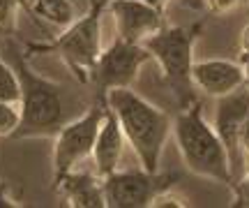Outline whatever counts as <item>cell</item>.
<instances>
[{"label":"cell","mask_w":249,"mask_h":208,"mask_svg":"<svg viewBox=\"0 0 249 208\" xmlns=\"http://www.w3.org/2000/svg\"><path fill=\"white\" fill-rule=\"evenodd\" d=\"M7 51L9 63L17 67L18 79H21V102H18L21 123L12 139H53L55 132L70 118L81 113V111H71L79 104L70 97V91L62 83L37 72L30 65L26 49L9 42Z\"/></svg>","instance_id":"1"},{"label":"cell","mask_w":249,"mask_h":208,"mask_svg":"<svg viewBox=\"0 0 249 208\" xmlns=\"http://www.w3.org/2000/svg\"><path fill=\"white\" fill-rule=\"evenodd\" d=\"M107 104L123 127L127 146L148 171H160L161 153L173 130V118L148 102L134 88H113L107 93Z\"/></svg>","instance_id":"2"},{"label":"cell","mask_w":249,"mask_h":208,"mask_svg":"<svg viewBox=\"0 0 249 208\" xmlns=\"http://www.w3.org/2000/svg\"><path fill=\"white\" fill-rule=\"evenodd\" d=\"M205 26V19L194 21L189 26H166L160 33L148 37L143 46L148 49L150 60H155L160 70V81L176 102L178 109H185L189 104L198 102V93L194 86V44L201 37Z\"/></svg>","instance_id":"3"},{"label":"cell","mask_w":249,"mask_h":208,"mask_svg":"<svg viewBox=\"0 0 249 208\" xmlns=\"http://www.w3.org/2000/svg\"><path fill=\"white\" fill-rule=\"evenodd\" d=\"M171 134L176 139L178 153L189 171L201 178L219 183L233 192L235 183H233L231 160L214 127L205 120L201 100L185 109H178Z\"/></svg>","instance_id":"4"},{"label":"cell","mask_w":249,"mask_h":208,"mask_svg":"<svg viewBox=\"0 0 249 208\" xmlns=\"http://www.w3.org/2000/svg\"><path fill=\"white\" fill-rule=\"evenodd\" d=\"M107 5L102 0H88V9L79 14L70 26L60 30V35L44 42H23L28 58L42 54L58 56L70 74L79 83L88 86L90 74L104 51L102 44V17Z\"/></svg>","instance_id":"5"},{"label":"cell","mask_w":249,"mask_h":208,"mask_svg":"<svg viewBox=\"0 0 249 208\" xmlns=\"http://www.w3.org/2000/svg\"><path fill=\"white\" fill-rule=\"evenodd\" d=\"M107 107V97H95L92 104H88L79 116L70 118L55 132L53 153H51L53 181H58L71 169H79V164H83L92 155V146L97 139L99 125L104 120Z\"/></svg>","instance_id":"6"},{"label":"cell","mask_w":249,"mask_h":208,"mask_svg":"<svg viewBox=\"0 0 249 208\" xmlns=\"http://www.w3.org/2000/svg\"><path fill=\"white\" fill-rule=\"evenodd\" d=\"M104 181L107 208H150L164 190L180 183L178 171H148V169H118Z\"/></svg>","instance_id":"7"},{"label":"cell","mask_w":249,"mask_h":208,"mask_svg":"<svg viewBox=\"0 0 249 208\" xmlns=\"http://www.w3.org/2000/svg\"><path fill=\"white\" fill-rule=\"evenodd\" d=\"M145 63H150L145 46L116 37L102 51L88 86L95 91V97H107V93L113 88H132Z\"/></svg>","instance_id":"8"},{"label":"cell","mask_w":249,"mask_h":208,"mask_svg":"<svg viewBox=\"0 0 249 208\" xmlns=\"http://www.w3.org/2000/svg\"><path fill=\"white\" fill-rule=\"evenodd\" d=\"M249 123V88L240 86L238 91L222 95L214 100V132L222 139L224 148L231 160V171H233V190L238 188V183L245 176V167H242V153H240V134L245 125ZM233 194V192H231Z\"/></svg>","instance_id":"9"},{"label":"cell","mask_w":249,"mask_h":208,"mask_svg":"<svg viewBox=\"0 0 249 208\" xmlns=\"http://www.w3.org/2000/svg\"><path fill=\"white\" fill-rule=\"evenodd\" d=\"M107 12L116 23L118 37L136 44H143L148 37L166 26V12L141 0H108Z\"/></svg>","instance_id":"10"},{"label":"cell","mask_w":249,"mask_h":208,"mask_svg":"<svg viewBox=\"0 0 249 208\" xmlns=\"http://www.w3.org/2000/svg\"><path fill=\"white\" fill-rule=\"evenodd\" d=\"M192 76H194L196 91H201L203 95L214 97V100L245 86V74H242L240 63L229 60V58L196 60Z\"/></svg>","instance_id":"11"},{"label":"cell","mask_w":249,"mask_h":208,"mask_svg":"<svg viewBox=\"0 0 249 208\" xmlns=\"http://www.w3.org/2000/svg\"><path fill=\"white\" fill-rule=\"evenodd\" d=\"M53 192L70 208H107L104 181L95 171L71 169L53 181Z\"/></svg>","instance_id":"12"},{"label":"cell","mask_w":249,"mask_h":208,"mask_svg":"<svg viewBox=\"0 0 249 208\" xmlns=\"http://www.w3.org/2000/svg\"><path fill=\"white\" fill-rule=\"evenodd\" d=\"M124 144H127V139L123 134V127L118 123L116 113L107 107L104 120L99 125L97 139H95V146H92V155H90L95 173H97L99 178H107V176H111L113 171L120 169Z\"/></svg>","instance_id":"13"},{"label":"cell","mask_w":249,"mask_h":208,"mask_svg":"<svg viewBox=\"0 0 249 208\" xmlns=\"http://www.w3.org/2000/svg\"><path fill=\"white\" fill-rule=\"evenodd\" d=\"M79 17L76 5L71 0H30V19L37 26L65 28Z\"/></svg>","instance_id":"14"},{"label":"cell","mask_w":249,"mask_h":208,"mask_svg":"<svg viewBox=\"0 0 249 208\" xmlns=\"http://www.w3.org/2000/svg\"><path fill=\"white\" fill-rule=\"evenodd\" d=\"M30 14V0H0V37L12 39L17 35V19L18 12Z\"/></svg>","instance_id":"15"},{"label":"cell","mask_w":249,"mask_h":208,"mask_svg":"<svg viewBox=\"0 0 249 208\" xmlns=\"http://www.w3.org/2000/svg\"><path fill=\"white\" fill-rule=\"evenodd\" d=\"M0 100L18 104L21 102V79H18L17 67L0 58Z\"/></svg>","instance_id":"16"},{"label":"cell","mask_w":249,"mask_h":208,"mask_svg":"<svg viewBox=\"0 0 249 208\" xmlns=\"http://www.w3.org/2000/svg\"><path fill=\"white\" fill-rule=\"evenodd\" d=\"M18 123H21L18 104L0 100V139H12L18 130Z\"/></svg>","instance_id":"17"},{"label":"cell","mask_w":249,"mask_h":208,"mask_svg":"<svg viewBox=\"0 0 249 208\" xmlns=\"http://www.w3.org/2000/svg\"><path fill=\"white\" fill-rule=\"evenodd\" d=\"M242 5H249V0H205V9L217 17H226L235 9H240Z\"/></svg>","instance_id":"18"},{"label":"cell","mask_w":249,"mask_h":208,"mask_svg":"<svg viewBox=\"0 0 249 208\" xmlns=\"http://www.w3.org/2000/svg\"><path fill=\"white\" fill-rule=\"evenodd\" d=\"M187 208L189 206V201L182 197V194H176V188H171V190H164L157 197V199L152 201L150 208Z\"/></svg>","instance_id":"19"},{"label":"cell","mask_w":249,"mask_h":208,"mask_svg":"<svg viewBox=\"0 0 249 208\" xmlns=\"http://www.w3.org/2000/svg\"><path fill=\"white\" fill-rule=\"evenodd\" d=\"M240 153H242V167H245V176L242 178H249V123L245 125L240 134Z\"/></svg>","instance_id":"20"},{"label":"cell","mask_w":249,"mask_h":208,"mask_svg":"<svg viewBox=\"0 0 249 208\" xmlns=\"http://www.w3.org/2000/svg\"><path fill=\"white\" fill-rule=\"evenodd\" d=\"M0 208H21V204L9 194L7 183L2 181V178H0Z\"/></svg>","instance_id":"21"},{"label":"cell","mask_w":249,"mask_h":208,"mask_svg":"<svg viewBox=\"0 0 249 208\" xmlns=\"http://www.w3.org/2000/svg\"><path fill=\"white\" fill-rule=\"evenodd\" d=\"M238 49H240V56L249 54V23L240 30V42H238Z\"/></svg>","instance_id":"22"},{"label":"cell","mask_w":249,"mask_h":208,"mask_svg":"<svg viewBox=\"0 0 249 208\" xmlns=\"http://www.w3.org/2000/svg\"><path fill=\"white\" fill-rule=\"evenodd\" d=\"M180 5L185 9H192V12H203L205 0H180Z\"/></svg>","instance_id":"23"},{"label":"cell","mask_w":249,"mask_h":208,"mask_svg":"<svg viewBox=\"0 0 249 208\" xmlns=\"http://www.w3.org/2000/svg\"><path fill=\"white\" fill-rule=\"evenodd\" d=\"M102 2L107 5L108 0H102ZM141 2H145V5H152V7L161 9V12H166V7H169V2H171V0H141Z\"/></svg>","instance_id":"24"},{"label":"cell","mask_w":249,"mask_h":208,"mask_svg":"<svg viewBox=\"0 0 249 208\" xmlns=\"http://www.w3.org/2000/svg\"><path fill=\"white\" fill-rule=\"evenodd\" d=\"M238 63H240L242 74H245V86L249 88V54L247 56H240V58H238Z\"/></svg>","instance_id":"25"}]
</instances>
